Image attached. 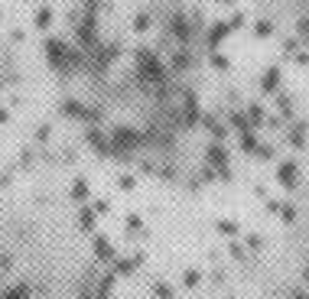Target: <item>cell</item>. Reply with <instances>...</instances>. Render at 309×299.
Wrapping results in <instances>:
<instances>
[{
    "label": "cell",
    "mask_w": 309,
    "mask_h": 299,
    "mask_svg": "<svg viewBox=\"0 0 309 299\" xmlns=\"http://www.w3.org/2000/svg\"><path fill=\"white\" fill-rule=\"evenodd\" d=\"M59 104L118 163H166L198 127L195 23L163 7L134 20L85 17L52 49Z\"/></svg>",
    "instance_id": "1"
}]
</instances>
